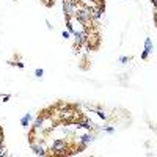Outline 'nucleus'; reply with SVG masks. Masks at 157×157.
I'll list each match as a JSON object with an SVG mask.
<instances>
[{
	"label": "nucleus",
	"mask_w": 157,
	"mask_h": 157,
	"mask_svg": "<svg viewBox=\"0 0 157 157\" xmlns=\"http://www.w3.org/2000/svg\"><path fill=\"white\" fill-rule=\"evenodd\" d=\"M78 35V33H75ZM80 38L83 41V46L90 50V52H98L101 44H102V35H101V30H96V32H82L80 33Z\"/></svg>",
	"instance_id": "f257e3e1"
},
{
	"label": "nucleus",
	"mask_w": 157,
	"mask_h": 157,
	"mask_svg": "<svg viewBox=\"0 0 157 157\" xmlns=\"http://www.w3.org/2000/svg\"><path fill=\"white\" fill-rule=\"evenodd\" d=\"M90 6L93 10L94 16L98 17L101 13H104V10H105V0H90Z\"/></svg>",
	"instance_id": "f03ea898"
},
{
	"label": "nucleus",
	"mask_w": 157,
	"mask_h": 157,
	"mask_svg": "<svg viewBox=\"0 0 157 157\" xmlns=\"http://www.w3.org/2000/svg\"><path fill=\"white\" fill-rule=\"evenodd\" d=\"M91 58L86 55V54H82L80 58H78V69H82V71H88L91 69Z\"/></svg>",
	"instance_id": "7ed1b4c3"
},
{
	"label": "nucleus",
	"mask_w": 157,
	"mask_h": 157,
	"mask_svg": "<svg viewBox=\"0 0 157 157\" xmlns=\"http://www.w3.org/2000/svg\"><path fill=\"white\" fill-rule=\"evenodd\" d=\"M55 2H57V0H41V3L46 8H54L55 6Z\"/></svg>",
	"instance_id": "20e7f679"
},
{
	"label": "nucleus",
	"mask_w": 157,
	"mask_h": 157,
	"mask_svg": "<svg viewBox=\"0 0 157 157\" xmlns=\"http://www.w3.org/2000/svg\"><path fill=\"white\" fill-rule=\"evenodd\" d=\"M3 138H5V134H3L2 126H0V148H2V145H3Z\"/></svg>",
	"instance_id": "39448f33"
},
{
	"label": "nucleus",
	"mask_w": 157,
	"mask_h": 157,
	"mask_svg": "<svg viewBox=\"0 0 157 157\" xmlns=\"http://www.w3.org/2000/svg\"><path fill=\"white\" fill-rule=\"evenodd\" d=\"M154 24H155V27H157V8L154 10Z\"/></svg>",
	"instance_id": "423d86ee"
},
{
	"label": "nucleus",
	"mask_w": 157,
	"mask_h": 157,
	"mask_svg": "<svg viewBox=\"0 0 157 157\" xmlns=\"http://www.w3.org/2000/svg\"><path fill=\"white\" fill-rule=\"evenodd\" d=\"M151 2H152V3H154V6L157 8V0H151Z\"/></svg>",
	"instance_id": "0eeeda50"
}]
</instances>
